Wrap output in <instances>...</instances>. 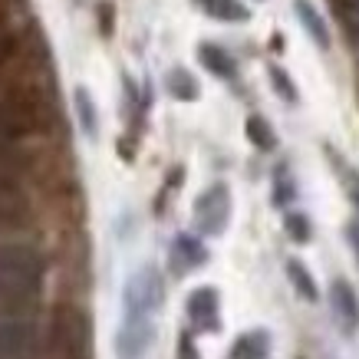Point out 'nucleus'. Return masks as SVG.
<instances>
[{"label":"nucleus","instance_id":"f257e3e1","mask_svg":"<svg viewBox=\"0 0 359 359\" xmlns=\"http://www.w3.org/2000/svg\"><path fill=\"white\" fill-rule=\"evenodd\" d=\"M46 261L27 241L0 244V316H33L43 297Z\"/></svg>","mask_w":359,"mask_h":359},{"label":"nucleus","instance_id":"f03ea898","mask_svg":"<svg viewBox=\"0 0 359 359\" xmlns=\"http://www.w3.org/2000/svg\"><path fill=\"white\" fill-rule=\"evenodd\" d=\"M50 346L56 359H93V320L83 306H56L50 323Z\"/></svg>","mask_w":359,"mask_h":359},{"label":"nucleus","instance_id":"7ed1b4c3","mask_svg":"<svg viewBox=\"0 0 359 359\" xmlns=\"http://www.w3.org/2000/svg\"><path fill=\"white\" fill-rule=\"evenodd\" d=\"M165 300V283L162 273L155 271L152 264H145L126 280V290H122V306H126V316L129 320H152L155 310L162 306Z\"/></svg>","mask_w":359,"mask_h":359},{"label":"nucleus","instance_id":"20e7f679","mask_svg":"<svg viewBox=\"0 0 359 359\" xmlns=\"http://www.w3.org/2000/svg\"><path fill=\"white\" fill-rule=\"evenodd\" d=\"M231 188L224 182H215L208 185L201 195L195 198V228L198 234L205 238H218L228 231V221H231Z\"/></svg>","mask_w":359,"mask_h":359},{"label":"nucleus","instance_id":"39448f33","mask_svg":"<svg viewBox=\"0 0 359 359\" xmlns=\"http://www.w3.org/2000/svg\"><path fill=\"white\" fill-rule=\"evenodd\" d=\"M36 323L33 316H0V359H33Z\"/></svg>","mask_w":359,"mask_h":359},{"label":"nucleus","instance_id":"423d86ee","mask_svg":"<svg viewBox=\"0 0 359 359\" xmlns=\"http://www.w3.org/2000/svg\"><path fill=\"white\" fill-rule=\"evenodd\" d=\"M188 323L195 327V333H215L221 330V297L215 287H195L185 300Z\"/></svg>","mask_w":359,"mask_h":359},{"label":"nucleus","instance_id":"0eeeda50","mask_svg":"<svg viewBox=\"0 0 359 359\" xmlns=\"http://www.w3.org/2000/svg\"><path fill=\"white\" fill-rule=\"evenodd\" d=\"M155 339V323L152 320H129L122 316L119 337H116V356L119 359H142L149 353Z\"/></svg>","mask_w":359,"mask_h":359},{"label":"nucleus","instance_id":"6e6552de","mask_svg":"<svg viewBox=\"0 0 359 359\" xmlns=\"http://www.w3.org/2000/svg\"><path fill=\"white\" fill-rule=\"evenodd\" d=\"M330 304H333V313H337L343 333H356L359 330V297H356V290H353V283L333 280V287H330Z\"/></svg>","mask_w":359,"mask_h":359},{"label":"nucleus","instance_id":"1a4fd4ad","mask_svg":"<svg viewBox=\"0 0 359 359\" xmlns=\"http://www.w3.org/2000/svg\"><path fill=\"white\" fill-rule=\"evenodd\" d=\"M208 264V248L195 234H178L172 244V267L175 273H188L195 267H205Z\"/></svg>","mask_w":359,"mask_h":359},{"label":"nucleus","instance_id":"9d476101","mask_svg":"<svg viewBox=\"0 0 359 359\" xmlns=\"http://www.w3.org/2000/svg\"><path fill=\"white\" fill-rule=\"evenodd\" d=\"M294 13H297V20H300V27L306 30V36H310L320 50H330L333 36H330L327 20L320 17V11H316L313 4H310V0H294Z\"/></svg>","mask_w":359,"mask_h":359},{"label":"nucleus","instance_id":"9b49d317","mask_svg":"<svg viewBox=\"0 0 359 359\" xmlns=\"http://www.w3.org/2000/svg\"><path fill=\"white\" fill-rule=\"evenodd\" d=\"M228 359H271V337L264 330H250V333H241L231 346Z\"/></svg>","mask_w":359,"mask_h":359},{"label":"nucleus","instance_id":"f8f14e48","mask_svg":"<svg viewBox=\"0 0 359 359\" xmlns=\"http://www.w3.org/2000/svg\"><path fill=\"white\" fill-rule=\"evenodd\" d=\"M198 60L205 66L208 73H215L218 79H234V60L224 46L218 43H201L198 46Z\"/></svg>","mask_w":359,"mask_h":359},{"label":"nucleus","instance_id":"ddd939ff","mask_svg":"<svg viewBox=\"0 0 359 359\" xmlns=\"http://www.w3.org/2000/svg\"><path fill=\"white\" fill-rule=\"evenodd\" d=\"M287 277H290V283H294V290H297L300 297H304L306 304H316V300H320V290H316L313 273L306 271V264H304V261H297V257H290V261H287Z\"/></svg>","mask_w":359,"mask_h":359},{"label":"nucleus","instance_id":"4468645a","mask_svg":"<svg viewBox=\"0 0 359 359\" xmlns=\"http://www.w3.org/2000/svg\"><path fill=\"white\" fill-rule=\"evenodd\" d=\"M165 89H168V96H175L178 102H195L198 99V83L195 76L182 69V66H175L172 73L165 76Z\"/></svg>","mask_w":359,"mask_h":359},{"label":"nucleus","instance_id":"2eb2a0df","mask_svg":"<svg viewBox=\"0 0 359 359\" xmlns=\"http://www.w3.org/2000/svg\"><path fill=\"white\" fill-rule=\"evenodd\" d=\"M73 102H76V116H79V126H83V132H86L89 139H96V135H99V112H96V102H93V96H89V89L79 86L76 93H73Z\"/></svg>","mask_w":359,"mask_h":359},{"label":"nucleus","instance_id":"dca6fc26","mask_svg":"<svg viewBox=\"0 0 359 359\" xmlns=\"http://www.w3.org/2000/svg\"><path fill=\"white\" fill-rule=\"evenodd\" d=\"M244 132H248V139L254 149H261V152H271V149H277V135H273L271 122L264 119V116H250L248 122H244Z\"/></svg>","mask_w":359,"mask_h":359},{"label":"nucleus","instance_id":"f3484780","mask_svg":"<svg viewBox=\"0 0 359 359\" xmlns=\"http://www.w3.org/2000/svg\"><path fill=\"white\" fill-rule=\"evenodd\" d=\"M205 11L211 13V17H218V20H228V23L248 20V7H241L238 0H211Z\"/></svg>","mask_w":359,"mask_h":359},{"label":"nucleus","instance_id":"a211bd4d","mask_svg":"<svg viewBox=\"0 0 359 359\" xmlns=\"http://www.w3.org/2000/svg\"><path fill=\"white\" fill-rule=\"evenodd\" d=\"M283 228H287V234H290L297 244H306V241H310V234H313V231H310V218H306V215H300V211L287 215V218H283Z\"/></svg>","mask_w":359,"mask_h":359},{"label":"nucleus","instance_id":"6ab92c4d","mask_svg":"<svg viewBox=\"0 0 359 359\" xmlns=\"http://www.w3.org/2000/svg\"><path fill=\"white\" fill-rule=\"evenodd\" d=\"M271 86L277 89V93H280V99H283V102H290V106L300 99V96H297V86L290 83V76L283 73L280 66H271Z\"/></svg>","mask_w":359,"mask_h":359},{"label":"nucleus","instance_id":"aec40b11","mask_svg":"<svg viewBox=\"0 0 359 359\" xmlns=\"http://www.w3.org/2000/svg\"><path fill=\"white\" fill-rule=\"evenodd\" d=\"M290 198H294V182L287 178V168H277V195H273V201L287 205Z\"/></svg>","mask_w":359,"mask_h":359},{"label":"nucleus","instance_id":"412c9836","mask_svg":"<svg viewBox=\"0 0 359 359\" xmlns=\"http://www.w3.org/2000/svg\"><path fill=\"white\" fill-rule=\"evenodd\" d=\"M178 359H201L198 356V349H195V343H191V337H182V343H178Z\"/></svg>","mask_w":359,"mask_h":359},{"label":"nucleus","instance_id":"4be33fe9","mask_svg":"<svg viewBox=\"0 0 359 359\" xmlns=\"http://www.w3.org/2000/svg\"><path fill=\"white\" fill-rule=\"evenodd\" d=\"M346 241H349V248H353V254H356V261H359V221H349L346 224Z\"/></svg>","mask_w":359,"mask_h":359},{"label":"nucleus","instance_id":"5701e85b","mask_svg":"<svg viewBox=\"0 0 359 359\" xmlns=\"http://www.w3.org/2000/svg\"><path fill=\"white\" fill-rule=\"evenodd\" d=\"M7 30V11H4V4H0V33Z\"/></svg>","mask_w":359,"mask_h":359},{"label":"nucleus","instance_id":"b1692460","mask_svg":"<svg viewBox=\"0 0 359 359\" xmlns=\"http://www.w3.org/2000/svg\"><path fill=\"white\" fill-rule=\"evenodd\" d=\"M198 4H201V7H208V4H211V0H198Z\"/></svg>","mask_w":359,"mask_h":359}]
</instances>
